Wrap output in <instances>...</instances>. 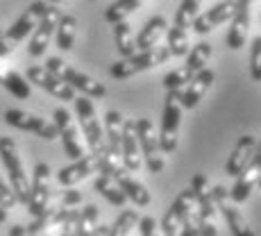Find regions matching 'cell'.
I'll return each mask as SVG.
<instances>
[{
	"label": "cell",
	"instance_id": "cell-14",
	"mask_svg": "<svg viewBox=\"0 0 261 236\" xmlns=\"http://www.w3.org/2000/svg\"><path fill=\"white\" fill-rule=\"evenodd\" d=\"M28 82L37 84L39 89L48 91L50 95H55L57 100H64V102H73L77 95L68 84H64L59 77H55L50 71H46L43 66H30L28 68Z\"/></svg>",
	"mask_w": 261,
	"mask_h": 236
},
{
	"label": "cell",
	"instance_id": "cell-5",
	"mask_svg": "<svg viewBox=\"0 0 261 236\" xmlns=\"http://www.w3.org/2000/svg\"><path fill=\"white\" fill-rule=\"evenodd\" d=\"M0 159H3L5 168H7V173H9V182H12V191H14V195H16V202L28 204L30 179L23 168V159H21V154H18L16 143L9 137H3V141H0Z\"/></svg>",
	"mask_w": 261,
	"mask_h": 236
},
{
	"label": "cell",
	"instance_id": "cell-30",
	"mask_svg": "<svg viewBox=\"0 0 261 236\" xmlns=\"http://www.w3.org/2000/svg\"><path fill=\"white\" fill-rule=\"evenodd\" d=\"M75 34H77V21L75 16H68V14H62L59 18V25L55 30V39H57V48L59 50H71L75 43Z\"/></svg>",
	"mask_w": 261,
	"mask_h": 236
},
{
	"label": "cell",
	"instance_id": "cell-4",
	"mask_svg": "<svg viewBox=\"0 0 261 236\" xmlns=\"http://www.w3.org/2000/svg\"><path fill=\"white\" fill-rule=\"evenodd\" d=\"M191 191H193L195 198V209H198V227H200V236H218V227H216V202L212 189H209V182L202 173L193 175L191 179Z\"/></svg>",
	"mask_w": 261,
	"mask_h": 236
},
{
	"label": "cell",
	"instance_id": "cell-45",
	"mask_svg": "<svg viewBox=\"0 0 261 236\" xmlns=\"http://www.w3.org/2000/svg\"><path fill=\"white\" fill-rule=\"evenodd\" d=\"M0 37H3V28H0Z\"/></svg>",
	"mask_w": 261,
	"mask_h": 236
},
{
	"label": "cell",
	"instance_id": "cell-20",
	"mask_svg": "<svg viewBox=\"0 0 261 236\" xmlns=\"http://www.w3.org/2000/svg\"><path fill=\"white\" fill-rule=\"evenodd\" d=\"M254 152H257V139H254L252 134H245V137H241L239 143L234 145L232 154H229L227 164H225V173L239 177V175L243 173L245 166L252 162Z\"/></svg>",
	"mask_w": 261,
	"mask_h": 236
},
{
	"label": "cell",
	"instance_id": "cell-46",
	"mask_svg": "<svg viewBox=\"0 0 261 236\" xmlns=\"http://www.w3.org/2000/svg\"><path fill=\"white\" fill-rule=\"evenodd\" d=\"M0 141H3V134H0Z\"/></svg>",
	"mask_w": 261,
	"mask_h": 236
},
{
	"label": "cell",
	"instance_id": "cell-44",
	"mask_svg": "<svg viewBox=\"0 0 261 236\" xmlns=\"http://www.w3.org/2000/svg\"><path fill=\"white\" fill-rule=\"evenodd\" d=\"M5 220H7V212H5V209L0 207V223H5Z\"/></svg>",
	"mask_w": 261,
	"mask_h": 236
},
{
	"label": "cell",
	"instance_id": "cell-26",
	"mask_svg": "<svg viewBox=\"0 0 261 236\" xmlns=\"http://www.w3.org/2000/svg\"><path fill=\"white\" fill-rule=\"evenodd\" d=\"M0 84H3L12 95H16V98H21V100L30 98V82L21 73L7 68L5 64H0Z\"/></svg>",
	"mask_w": 261,
	"mask_h": 236
},
{
	"label": "cell",
	"instance_id": "cell-11",
	"mask_svg": "<svg viewBox=\"0 0 261 236\" xmlns=\"http://www.w3.org/2000/svg\"><path fill=\"white\" fill-rule=\"evenodd\" d=\"M5 120H7V125H12V127L23 129V132H34L37 137L46 139V141L57 139V127H55L53 120L41 118V116H37V114L23 112V109H7V112H5Z\"/></svg>",
	"mask_w": 261,
	"mask_h": 236
},
{
	"label": "cell",
	"instance_id": "cell-41",
	"mask_svg": "<svg viewBox=\"0 0 261 236\" xmlns=\"http://www.w3.org/2000/svg\"><path fill=\"white\" fill-rule=\"evenodd\" d=\"M80 202H82V193L75 191V189H66L64 191V195H62V200H59V204L66 207V209H75Z\"/></svg>",
	"mask_w": 261,
	"mask_h": 236
},
{
	"label": "cell",
	"instance_id": "cell-35",
	"mask_svg": "<svg viewBox=\"0 0 261 236\" xmlns=\"http://www.w3.org/2000/svg\"><path fill=\"white\" fill-rule=\"evenodd\" d=\"M168 53L170 57H184L191 53V43H189V34L184 30L170 28L168 30Z\"/></svg>",
	"mask_w": 261,
	"mask_h": 236
},
{
	"label": "cell",
	"instance_id": "cell-13",
	"mask_svg": "<svg viewBox=\"0 0 261 236\" xmlns=\"http://www.w3.org/2000/svg\"><path fill=\"white\" fill-rule=\"evenodd\" d=\"M59 18H62V9H59L57 5H50L46 16H43L37 28H34L32 39H30V43H28L30 57H41V55L46 53L50 39L55 37V30H57V25H59Z\"/></svg>",
	"mask_w": 261,
	"mask_h": 236
},
{
	"label": "cell",
	"instance_id": "cell-8",
	"mask_svg": "<svg viewBox=\"0 0 261 236\" xmlns=\"http://www.w3.org/2000/svg\"><path fill=\"white\" fill-rule=\"evenodd\" d=\"M137 139H139L141 157L145 159L148 170L154 175L162 173V170L166 168V162H164V152H162V148H159V134L150 118L137 120Z\"/></svg>",
	"mask_w": 261,
	"mask_h": 236
},
{
	"label": "cell",
	"instance_id": "cell-40",
	"mask_svg": "<svg viewBox=\"0 0 261 236\" xmlns=\"http://www.w3.org/2000/svg\"><path fill=\"white\" fill-rule=\"evenodd\" d=\"M179 236H200V227H198V214L191 212L187 218L182 220V229H179Z\"/></svg>",
	"mask_w": 261,
	"mask_h": 236
},
{
	"label": "cell",
	"instance_id": "cell-9",
	"mask_svg": "<svg viewBox=\"0 0 261 236\" xmlns=\"http://www.w3.org/2000/svg\"><path fill=\"white\" fill-rule=\"evenodd\" d=\"M53 123H55V127H57V137L62 139V143H64V150H66V154L71 159H82L84 154V143H82V137H80V129H77V125H75V120L71 116V112L68 109H64V107H57L53 112Z\"/></svg>",
	"mask_w": 261,
	"mask_h": 236
},
{
	"label": "cell",
	"instance_id": "cell-31",
	"mask_svg": "<svg viewBox=\"0 0 261 236\" xmlns=\"http://www.w3.org/2000/svg\"><path fill=\"white\" fill-rule=\"evenodd\" d=\"M141 0H118V3H112L105 12V21L112 23V25H118V23H125V18L129 14H134L137 9H141Z\"/></svg>",
	"mask_w": 261,
	"mask_h": 236
},
{
	"label": "cell",
	"instance_id": "cell-38",
	"mask_svg": "<svg viewBox=\"0 0 261 236\" xmlns=\"http://www.w3.org/2000/svg\"><path fill=\"white\" fill-rule=\"evenodd\" d=\"M139 229H141V236H162V227H159V223L152 216L139 218Z\"/></svg>",
	"mask_w": 261,
	"mask_h": 236
},
{
	"label": "cell",
	"instance_id": "cell-10",
	"mask_svg": "<svg viewBox=\"0 0 261 236\" xmlns=\"http://www.w3.org/2000/svg\"><path fill=\"white\" fill-rule=\"evenodd\" d=\"M53 202V189H50V166L48 164H37L34 166V175L30 182V200L28 209L32 218H39Z\"/></svg>",
	"mask_w": 261,
	"mask_h": 236
},
{
	"label": "cell",
	"instance_id": "cell-42",
	"mask_svg": "<svg viewBox=\"0 0 261 236\" xmlns=\"http://www.w3.org/2000/svg\"><path fill=\"white\" fill-rule=\"evenodd\" d=\"M9 236H30V234L23 225H14V227H9Z\"/></svg>",
	"mask_w": 261,
	"mask_h": 236
},
{
	"label": "cell",
	"instance_id": "cell-33",
	"mask_svg": "<svg viewBox=\"0 0 261 236\" xmlns=\"http://www.w3.org/2000/svg\"><path fill=\"white\" fill-rule=\"evenodd\" d=\"M139 225V212L137 209H125L123 214L109 225V236H129L134 227Z\"/></svg>",
	"mask_w": 261,
	"mask_h": 236
},
{
	"label": "cell",
	"instance_id": "cell-19",
	"mask_svg": "<svg viewBox=\"0 0 261 236\" xmlns=\"http://www.w3.org/2000/svg\"><path fill=\"white\" fill-rule=\"evenodd\" d=\"M234 12H237V3H232V0H229V3H218V5H214L209 12L200 14V16L195 18L193 30L198 34H209L212 30L218 28V25L232 21Z\"/></svg>",
	"mask_w": 261,
	"mask_h": 236
},
{
	"label": "cell",
	"instance_id": "cell-6",
	"mask_svg": "<svg viewBox=\"0 0 261 236\" xmlns=\"http://www.w3.org/2000/svg\"><path fill=\"white\" fill-rule=\"evenodd\" d=\"M73 102H75V114H77L80 127H82V134H84V139H87L89 150H91V154L102 157L107 143H105V129H102V125H100L98 114H95L93 100L80 95V98H75Z\"/></svg>",
	"mask_w": 261,
	"mask_h": 236
},
{
	"label": "cell",
	"instance_id": "cell-43",
	"mask_svg": "<svg viewBox=\"0 0 261 236\" xmlns=\"http://www.w3.org/2000/svg\"><path fill=\"white\" fill-rule=\"evenodd\" d=\"M91 236H109V225H102V223H100L98 227L93 229V234H91Z\"/></svg>",
	"mask_w": 261,
	"mask_h": 236
},
{
	"label": "cell",
	"instance_id": "cell-25",
	"mask_svg": "<svg viewBox=\"0 0 261 236\" xmlns=\"http://www.w3.org/2000/svg\"><path fill=\"white\" fill-rule=\"evenodd\" d=\"M166 28H168L166 18H164V16H152L148 23L143 25L141 32H139V37H137V50L145 53V50L157 48L159 39L166 34Z\"/></svg>",
	"mask_w": 261,
	"mask_h": 236
},
{
	"label": "cell",
	"instance_id": "cell-37",
	"mask_svg": "<svg viewBox=\"0 0 261 236\" xmlns=\"http://www.w3.org/2000/svg\"><path fill=\"white\" fill-rule=\"evenodd\" d=\"M14 204H18V202H16V195H14L12 187H9V184L5 182L3 177H0V207L7 212V209H12Z\"/></svg>",
	"mask_w": 261,
	"mask_h": 236
},
{
	"label": "cell",
	"instance_id": "cell-23",
	"mask_svg": "<svg viewBox=\"0 0 261 236\" xmlns=\"http://www.w3.org/2000/svg\"><path fill=\"white\" fill-rule=\"evenodd\" d=\"M68 212H71V209L62 207V204H57V202H50L46 212L39 216V218H32V223H30L25 229H28L30 236H39V234L46 232V229L55 227V225H62L64 220H66Z\"/></svg>",
	"mask_w": 261,
	"mask_h": 236
},
{
	"label": "cell",
	"instance_id": "cell-17",
	"mask_svg": "<svg viewBox=\"0 0 261 236\" xmlns=\"http://www.w3.org/2000/svg\"><path fill=\"white\" fill-rule=\"evenodd\" d=\"M98 168H100V157L89 152V154H84L82 159L73 162L71 166H64L57 173V182L62 184V187H75L77 182H82V179L91 177L93 173H98Z\"/></svg>",
	"mask_w": 261,
	"mask_h": 236
},
{
	"label": "cell",
	"instance_id": "cell-12",
	"mask_svg": "<svg viewBox=\"0 0 261 236\" xmlns=\"http://www.w3.org/2000/svg\"><path fill=\"white\" fill-rule=\"evenodd\" d=\"M212 195H214V202H216V209H220V214H223L225 223H227L229 232L234 236H254V232L250 229V225L245 223L243 214L239 212V207L229 200V191L225 187H214L212 189Z\"/></svg>",
	"mask_w": 261,
	"mask_h": 236
},
{
	"label": "cell",
	"instance_id": "cell-29",
	"mask_svg": "<svg viewBox=\"0 0 261 236\" xmlns=\"http://www.w3.org/2000/svg\"><path fill=\"white\" fill-rule=\"evenodd\" d=\"M95 191H98L100 195H102L107 202H112L114 207H125V202H127V198H125V193L120 191V187L116 184V179L114 177H105V175H98L93 182Z\"/></svg>",
	"mask_w": 261,
	"mask_h": 236
},
{
	"label": "cell",
	"instance_id": "cell-3",
	"mask_svg": "<svg viewBox=\"0 0 261 236\" xmlns=\"http://www.w3.org/2000/svg\"><path fill=\"white\" fill-rule=\"evenodd\" d=\"M179 125H182V91H166L164 102V118L159 129V148L164 154L177 150L179 143Z\"/></svg>",
	"mask_w": 261,
	"mask_h": 236
},
{
	"label": "cell",
	"instance_id": "cell-16",
	"mask_svg": "<svg viewBox=\"0 0 261 236\" xmlns=\"http://www.w3.org/2000/svg\"><path fill=\"white\" fill-rule=\"evenodd\" d=\"M259 179H261V148H259V152H254L252 162L245 166L243 173L237 177V184L229 191V200L234 204L245 202L250 198V193H252L254 184H259Z\"/></svg>",
	"mask_w": 261,
	"mask_h": 236
},
{
	"label": "cell",
	"instance_id": "cell-36",
	"mask_svg": "<svg viewBox=\"0 0 261 236\" xmlns=\"http://www.w3.org/2000/svg\"><path fill=\"white\" fill-rule=\"evenodd\" d=\"M250 73H252V80L261 82V37L252 39V50H250Z\"/></svg>",
	"mask_w": 261,
	"mask_h": 236
},
{
	"label": "cell",
	"instance_id": "cell-15",
	"mask_svg": "<svg viewBox=\"0 0 261 236\" xmlns=\"http://www.w3.org/2000/svg\"><path fill=\"white\" fill-rule=\"evenodd\" d=\"M120 162L127 173H139L143 166L141 148L137 139V120H125L123 125V141H120Z\"/></svg>",
	"mask_w": 261,
	"mask_h": 236
},
{
	"label": "cell",
	"instance_id": "cell-39",
	"mask_svg": "<svg viewBox=\"0 0 261 236\" xmlns=\"http://www.w3.org/2000/svg\"><path fill=\"white\" fill-rule=\"evenodd\" d=\"M77 218H80V209H71L66 220L62 223V236H77Z\"/></svg>",
	"mask_w": 261,
	"mask_h": 236
},
{
	"label": "cell",
	"instance_id": "cell-27",
	"mask_svg": "<svg viewBox=\"0 0 261 236\" xmlns=\"http://www.w3.org/2000/svg\"><path fill=\"white\" fill-rule=\"evenodd\" d=\"M212 55H214V46H212V43L200 41L198 46H193V50L189 53L187 64H184V68L189 71L191 77H195V75H198L200 71H204V68H207V64H209V59H212Z\"/></svg>",
	"mask_w": 261,
	"mask_h": 236
},
{
	"label": "cell",
	"instance_id": "cell-2",
	"mask_svg": "<svg viewBox=\"0 0 261 236\" xmlns=\"http://www.w3.org/2000/svg\"><path fill=\"white\" fill-rule=\"evenodd\" d=\"M48 7H50V3H32L21 16L14 21L12 28H9L7 32H3V37H0V59L12 55L18 43H21L30 32H34L39 21L46 16Z\"/></svg>",
	"mask_w": 261,
	"mask_h": 236
},
{
	"label": "cell",
	"instance_id": "cell-24",
	"mask_svg": "<svg viewBox=\"0 0 261 236\" xmlns=\"http://www.w3.org/2000/svg\"><path fill=\"white\" fill-rule=\"evenodd\" d=\"M123 125H125V118L123 114L116 112V109H109L105 114V143H107V152L116 154L120 157V141H123Z\"/></svg>",
	"mask_w": 261,
	"mask_h": 236
},
{
	"label": "cell",
	"instance_id": "cell-32",
	"mask_svg": "<svg viewBox=\"0 0 261 236\" xmlns=\"http://www.w3.org/2000/svg\"><path fill=\"white\" fill-rule=\"evenodd\" d=\"M198 16H200V3L198 0H184V3L179 5L177 14H175V28L187 32V28H193V23H195Z\"/></svg>",
	"mask_w": 261,
	"mask_h": 236
},
{
	"label": "cell",
	"instance_id": "cell-47",
	"mask_svg": "<svg viewBox=\"0 0 261 236\" xmlns=\"http://www.w3.org/2000/svg\"><path fill=\"white\" fill-rule=\"evenodd\" d=\"M259 187H261V179H259Z\"/></svg>",
	"mask_w": 261,
	"mask_h": 236
},
{
	"label": "cell",
	"instance_id": "cell-22",
	"mask_svg": "<svg viewBox=\"0 0 261 236\" xmlns=\"http://www.w3.org/2000/svg\"><path fill=\"white\" fill-rule=\"evenodd\" d=\"M114 179H116V184L120 187V191L125 193V198L132 200L137 207H148V204L152 202V195H150V191L145 189V184H141L137 177H132V175H129L125 168L120 170Z\"/></svg>",
	"mask_w": 261,
	"mask_h": 236
},
{
	"label": "cell",
	"instance_id": "cell-18",
	"mask_svg": "<svg viewBox=\"0 0 261 236\" xmlns=\"http://www.w3.org/2000/svg\"><path fill=\"white\" fill-rule=\"evenodd\" d=\"M248 30H250V0H239L237 12H234L232 21H229L227 46L232 50H241L245 46V39H248Z\"/></svg>",
	"mask_w": 261,
	"mask_h": 236
},
{
	"label": "cell",
	"instance_id": "cell-7",
	"mask_svg": "<svg viewBox=\"0 0 261 236\" xmlns=\"http://www.w3.org/2000/svg\"><path fill=\"white\" fill-rule=\"evenodd\" d=\"M170 59V53L166 46H157L152 50H145V53H139L129 59H120V62L112 64L109 68V75L114 80H127L137 73H143V71H150V68H157L162 64H166Z\"/></svg>",
	"mask_w": 261,
	"mask_h": 236
},
{
	"label": "cell",
	"instance_id": "cell-34",
	"mask_svg": "<svg viewBox=\"0 0 261 236\" xmlns=\"http://www.w3.org/2000/svg\"><path fill=\"white\" fill-rule=\"evenodd\" d=\"M100 212L95 204H87L84 209H80V218H77V236H91L93 229L98 227Z\"/></svg>",
	"mask_w": 261,
	"mask_h": 236
},
{
	"label": "cell",
	"instance_id": "cell-21",
	"mask_svg": "<svg viewBox=\"0 0 261 236\" xmlns=\"http://www.w3.org/2000/svg\"><path fill=\"white\" fill-rule=\"evenodd\" d=\"M216 80V73L212 68H204V71H200L195 75L193 80L187 84V89H182V107L184 109H193L200 104V100L204 98V93L212 89Z\"/></svg>",
	"mask_w": 261,
	"mask_h": 236
},
{
	"label": "cell",
	"instance_id": "cell-48",
	"mask_svg": "<svg viewBox=\"0 0 261 236\" xmlns=\"http://www.w3.org/2000/svg\"><path fill=\"white\" fill-rule=\"evenodd\" d=\"M39 236H46V234H39Z\"/></svg>",
	"mask_w": 261,
	"mask_h": 236
},
{
	"label": "cell",
	"instance_id": "cell-1",
	"mask_svg": "<svg viewBox=\"0 0 261 236\" xmlns=\"http://www.w3.org/2000/svg\"><path fill=\"white\" fill-rule=\"evenodd\" d=\"M43 68L53 73L55 77H59L64 84H68L73 91H80L84 98H89V100L91 98H105V95H107V87H105L102 82H98V80L80 73L77 68H73L71 64L64 62L62 57H48V62H46Z\"/></svg>",
	"mask_w": 261,
	"mask_h": 236
},
{
	"label": "cell",
	"instance_id": "cell-28",
	"mask_svg": "<svg viewBox=\"0 0 261 236\" xmlns=\"http://www.w3.org/2000/svg\"><path fill=\"white\" fill-rule=\"evenodd\" d=\"M114 41H116V48L123 59H129L137 55V37H134L129 23L114 25Z\"/></svg>",
	"mask_w": 261,
	"mask_h": 236
}]
</instances>
